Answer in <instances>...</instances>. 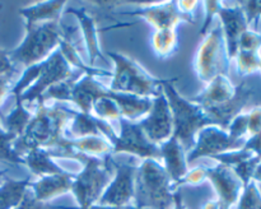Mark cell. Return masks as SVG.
I'll return each instance as SVG.
<instances>
[{"mask_svg": "<svg viewBox=\"0 0 261 209\" xmlns=\"http://www.w3.org/2000/svg\"><path fill=\"white\" fill-rule=\"evenodd\" d=\"M206 180H209L218 195V200L227 209L237 205L245 186L239 176L228 166L217 163L214 167H206Z\"/></svg>", "mask_w": 261, "mask_h": 209, "instance_id": "9a60e30c", "label": "cell"}, {"mask_svg": "<svg viewBox=\"0 0 261 209\" xmlns=\"http://www.w3.org/2000/svg\"><path fill=\"white\" fill-rule=\"evenodd\" d=\"M0 119H2V114H0ZM17 139V135L4 130L0 124V161L15 163V165H24L23 158L18 157L17 153L14 152V148H13Z\"/></svg>", "mask_w": 261, "mask_h": 209, "instance_id": "1f68e13d", "label": "cell"}, {"mask_svg": "<svg viewBox=\"0 0 261 209\" xmlns=\"http://www.w3.org/2000/svg\"><path fill=\"white\" fill-rule=\"evenodd\" d=\"M217 17L223 31L227 54L229 60L232 61L237 55L240 38L250 28L246 15L240 5V2H219Z\"/></svg>", "mask_w": 261, "mask_h": 209, "instance_id": "5bb4252c", "label": "cell"}, {"mask_svg": "<svg viewBox=\"0 0 261 209\" xmlns=\"http://www.w3.org/2000/svg\"><path fill=\"white\" fill-rule=\"evenodd\" d=\"M259 71H261V59H260V70Z\"/></svg>", "mask_w": 261, "mask_h": 209, "instance_id": "7dc6e473", "label": "cell"}, {"mask_svg": "<svg viewBox=\"0 0 261 209\" xmlns=\"http://www.w3.org/2000/svg\"><path fill=\"white\" fill-rule=\"evenodd\" d=\"M176 189L160 161L143 160L135 176L134 206L138 209H173Z\"/></svg>", "mask_w": 261, "mask_h": 209, "instance_id": "7a4b0ae2", "label": "cell"}, {"mask_svg": "<svg viewBox=\"0 0 261 209\" xmlns=\"http://www.w3.org/2000/svg\"><path fill=\"white\" fill-rule=\"evenodd\" d=\"M236 209H261V190L255 181L245 186Z\"/></svg>", "mask_w": 261, "mask_h": 209, "instance_id": "d6a6232c", "label": "cell"}, {"mask_svg": "<svg viewBox=\"0 0 261 209\" xmlns=\"http://www.w3.org/2000/svg\"><path fill=\"white\" fill-rule=\"evenodd\" d=\"M240 5L244 9L250 30L257 31L256 25L261 19V2H240Z\"/></svg>", "mask_w": 261, "mask_h": 209, "instance_id": "836d02e7", "label": "cell"}, {"mask_svg": "<svg viewBox=\"0 0 261 209\" xmlns=\"http://www.w3.org/2000/svg\"><path fill=\"white\" fill-rule=\"evenodd\" d=\"M5 173H7V170H0V185L5 180Z\"/></svg>", "mask_w": 261, "mask_h": 209, "instance_id": "bcb514c9", "label": "cell"}, {"mask_svg": "<svg viewBox=\"0 0 261 209\" xmlns=\"http://www.w3.org/2000/svg\"><path fill=\"white\" fill-rule=\"evenodd\" d=\"M176 78L166 79L162 84L163 93L170 104L172 114L173 133L172 137L180 142L181 147L188 154L196 143V135L203 127L212 125L205 110L191 99H186L178 93L173 86Z\"/></svg>", "mask_w": 261, "mask_h": 209, "instance_id": "3957f363", "label": "cell"}, {"mask_svg": "<svg viewBox=\"0 0 261 209\" xmlns=\"http://www.w3.org/2000/svg\"><path fill=\"white\" fill-rule=\"evenodd\" d=\"M64 35L65 28L60 22H47L25 28V36L19 46L8 51L9 59L14 65L24 68L36 65L58 50Z\"/></svg>", "mask_w": 261, "mask_h": 209, "instance_id": "8992f818", "label": "cell"}, {"mask_svg": "<svg viewBox=\"0 0 261 209\" xmlns=\"http://www.w3.org/2000/svg\"><path fill=\"white\" fill-rule=\"evenodd\" d=\"M138 9L132 12H121V15H132V17L143 18L149 23L154 31L176 30V25L182 22L195 23V17L186 15L180 12L177 8V2L150 3V4H138Z\"/></svg>", "mask_w": 261, "mask_h": 209, "instance_id": "7c38bea8", "label": "cell"}, {"mask_svg": "<svg viewBox=\"0 0 261 209\" xmlns=\"http://www.w3.org/2000/svg\"><path fill=\"white\" fill-rule=\"evenodd\" d=\"M107 55L115 64V70L110 76L111 82L109 86V89L112 92L154 98L162 91V84L166 79L153 76L137 60L114 51H110Z\"/></svg>", "mask_w": 261, "mask_h": 209, "instance_id": "5b68a950", "label": "cell"}, {"mask_svg": "<svg viewBox=\"0 0 261 209\" xmlns=\"http://www.w3.org/2000/svg\"><path fill=\"white\" fill-rule=\"evenodd\" d=\"M205 180H206V167H204V166H196V167L191 168V170L188 171L185 177L181 180L180 185L196 186V185H200V184L204 182Z\"/></svg>", "mask_w": 261, "mask_h": 209, "instance_id": "8d00e7d4", "label": "cell"}, {"mask_svg": "<svg viewBox=\"0 0 261 209\" xmlns=\"http://www.w3.org/2000/svg\"><path fill=\"white\" fill-rule=\"evenodd\" d=\"M14 209H79V208L78 206L54 205V204H50V203H41V201L36 200L33 194L28 190V193L25 194L22 203H20L18 206H15Z\"/></svg>", "mask_w": 261, "mask_h": 209, "instance_id": "e575fe53", "label": "cell"}, {"mask_svg": "<svg viewBox=\"0 0 261 209\" xmlns=\"http://www.w3.org/2000/svg\"><path fill=\"white\" fill-rule=\"evenodd\" d=\"M173 209H186L185 204H184L182 195H181L180 191H176L175 193V206Z\"/></svg>", "mask_w": 261, "mask_h": 209, "instance_id": "7bdbcfd3", "label": "cell"}, {"mask_svg": "<svg viewBox=\"0 0 261 209\" xmlns=\"http://www.w3.org/2000/svg\"><path fill=\"white\" fill-rule=\"evenodd\" d=\"M10 71H15V65L9 59L8 51L0 48V75L10 73Z\"/></svg>", "mask_w": 261, "mask_h": 209, "instance_id": "ab89813d", "label": "cell"}, {"mask_svg": "<svg viewBox=\"0 0 261 209\" xmlns=\"http://www.w3.org/2000/svg\"><path fill=\"white\" fill-rule=\"evenodd\" d=\"M203 209H227V208H224V206L222 205L221 201H219L218 199H216V200L206 201V203L204 204Z\"/></svg>", "mask_w": 261, "mask_h": 209, "instance_id": "b9f144b4", "label": "cell"}, {"mask_svg": "<svg viewBox=\"0 0 261 209\" xmlns=\"http://www.w3.org/2000/svg\"><path fill=\"white\" fill-rule=\"evenodd\" d=\"M75 69L70 66L66 61L60 50H56L51 54L46 60L38 63V75L32 83L30 88L25 89L19 96L23 104L40 102L42 94L47 91L50 87L66 81L74 74Z\"/></svg>", "mask_w": 261, "mask_h": 209, "instance_id": "ba28073f", "label": "cell"}, {"mask_svg": "<svg viewBox=\"0 0 261 209\" xmlns=\"http://www.w3.org/2000/svg\"><path fill=\"white\" fill-rule=\"evenodd\" d=\"M110 93H111V97L119 106L121 117L130 120V121H138L139 119L142 120L143 117L147 116L153 103V98H144V97L133 96V94L117 93V92H112L111 89H110Z\"/></svg>", "mask_w": 261, "mask_h": 209, "instance_id": "d4e9b609", "label": "cell"}, {"mask_svg": "<svg viewBox=\"0 0 261 209\" xmlns=\"http://www.w3.org/2000/svg\"><path fill=\"white\" fill-rule=\"evenodd\" d=\"M261 133V106L252 107L247 111V135Z\"/></svg>", "mask_w": 261, "mask_h": 209, "instance_id": "74e56055", "label": "cell"}, {"mask_svg": "<svg viewBox=\"0 0 261 209\" xmlns=\"http://www.w3.org/2000/svg\"><path fill=\"white\" fill-rule=\"evenodd\" d=\"M15 71H10V73L3 74L0 75V106L4 103L7 99L8 94L12 93V89L14 87L13 84V78H14Z\"/></svg>", "mask_w": 261, "mask_h": 209, "instance_id": "f35d334b", "label": "cell"}, {"mask_svg": "<svg viewBox=\"0 0 261 209\" xmlns=\"http://www.w3.org/2000/svg\"><path fill=\"white\" fill-rule=\"evenodd\" d=\"M74 177L75 175L66 172V171L61 173H55V175L43 176L37 181H33V182L31 181V193L33 194L36 200L41 201V203H48L58 196L71 193Z\"/></svg>", "mask_w": 261, "mask_h": 209, "instance_id": "ac0fdd59", "label": "cell"}, {"mask_svg": "<svg viewBox=\"0 0 261 209\" xmlns=\"http://www.w3.org/2000/svg\"><path fill=\"white\" fill-rule=\"evenodd\" d=\"M246 140L233 139L227 130L216 125H209L198 133L195 147L186 154V161L191 163L199 158H213L223 153L239 150L244 147Z\"/></svg>", "mask_w": 261, "mask_h": 209, "instance_id": "30bf717a", "label": "cell"}, {"mask_svg": "<svg viewBox=\"0 0 261 209\" xmlns=\"http://www.w3.org/2000/svg\"><path fill=\"white\" fill-rule=\"evenodd\" d=\"M31 178L14 180L5 178L0 185V209H14L24 199L30 190Z\"/></svg>", "mask_w": 261, "mask_h": 209, "instance_id": "4316f807", "label": "cell"}, {"mask_svg": "<svg viewBox=\"0 0 261 209\" xmlns=\"http://www.w3.org/2000/svg\"><path fill=\"white\" fill-rule=\"evenodd\" d=\"M254 87L251 86L249 81H244L237 84V91L233 98L229 99L226 103L221 106L206 109L205 112L211 120L212 125L222 127V129H228L229 124L236 116H239L242 112L247 111V107L252 102L254 98Z\"/></svg>", "mask_w": 261, "mask_h": 209, "instance_id": "2e32d148", "label": "cell"}, {"mask_svg": "<svg viewBox=\"0 0 261 209\" xmlns=\"http://www.w3.org/2000/svg\"><path fill=\"white\" fill-rule=\"evenodd\" d=\"M204 8H205V18H204V23L200 28V32H199V36L200 37H204L206 33L211 31V28L213 27V22L217 17V12H218L219 8V2H204L203 4Z\"/></svg>", "mask_w": 261, "mask_h": 209, "instance_id": "d590c367", "label": "cell"}, {"mask_svg": "<svg viewBox=\"0 0 261 209\" xmlns=\"http://www.w3.org/2000/svg\"><path fill=\"white\" fill-rule=\"evenodd\" d=\"M23 161H24V165L27 166L28 170L35 173L36 176H38V178L43 177V176L64 172L63 168L56 165L48 149H42V148L31 149L23 157Z\"/></svg>", "mask_w": 261, "mask_h": 209, "instance_id": "484cf974", "label": "cell"}, {"mask_svg": "<svg viewBox=\"0 0 261 209\" xmlns=\"http://www.w3.org/2000/svg\"><path fill=\"white\" fill-rule=\"evenodd\" d=\"M91 114L94 117H97V119L103 120L106 122L119 121L121 119V112H120V109L116 104V102L111 97L109 87L106 88L105 93L93 102Z\"/></svg>", "mask_w": 261, "mask_h": 209, "instance_id": "f546056e", "label": "cell"}, {"mask_svg": "<svg viewBox=\"0 0 261 209\" xmlns=\"http://www.w3.org/2000/svg\"><path fill=\"white\" fill-rule=\"evenodd\" d=\"M152 48L161 59L172 56L178 47V37L176 30L154 31L150 38Z\"/></svg>", "mask_w": 261, "mask_h": 209, "instance_id": "f1b7e54d", "label": "cell"}, {"mask_svg": "<svg viewBox=\"0 0 261 209\" xmlns=\"http://www.w3.org/2000/svg\"><path fill=\"white\" fill-rule=\"evenodd\" d=\"M252 181H255L259 186L261 185V161L259 165H257V167L255 168V172L252 175Z\"/></svg>", "mask_w": 261, "mask_h": 209, "instance_id": "f6af8a7d", "label": "cell"}, {"mask_svg": "<svg viewBox=\"0 0 261 209\" xmlns=\"http://www.w3.org/2000/svg\"><path fill=\"white\" fill-rule=\"evenodd\" d=\"M96 74L86 73L78 79L70 93L69 102H74L81 112L91 114L93 102L105 93L107 87L96 79Z\"/></svg>", "mask_w": 261, "mask_h": 209, "instance_id": "7402d4cb", "label": "cell"}, {"mask_svg": "<svg viewBox=\"0 0 261 209\" xmlns=\"http://www.w3.org/2000/svg\"><path fill=\"white\" fill-rule=\"evenodd\" d=\"M139 124L148 139L157 145L167 142L172 137V114H171L170 104L163 93V89L153 98L149 112L147 116L139 120Z\"/></svg>", "mask_w": 261, "mask_h": 209, "instance_id": "4fadbf2b", "label": "cell"}, {"mask_svg": "<svg viewBox=\"0 0 261 209\" xmlns=\"http://www.w3.org/2000/svg\"><path fill=\"white\" fill-rule=\"evenodd\" d=\"M229 60L219 20L203 37L194 56V69L199 81L211 83L217 75H228Z\"/></svg>", "mask_w": 261, "mask_h": 209, "instance_id": "52a82bcc", "label": "cell"}, {"mask_svg": "<svg viewBox=\"0 0 261 209\" xmlns=\"http://www.w3.org/2000/svg\"><path fill=\"white\" fill-rule=\"evenodd\" d=\"M60 153L56 157L73 158L75 153L91 155V157H106L112 154V145L103 135H93V137L79 138V139H69L64 137L59 142L58 147Z\"/></svg>", "mask_w": 261, "mask_h": 209, "instance_id": "e0dca14e", "label": "cell"}, {"mask_svg": "<svg viewBox=\"0 0 261 209\" xmlns=\"http://www.w3.org/2000/svg\"><path fill=\"white\" fill-rule=\"evenodd\" d=\"M119 122L120 134H116L115 139L111 142L112 154L129 153V154L138 155L142 160L152 158L160 162L162 161L160 145L154 144L148 139L139 121H130L121 117Z\"/></svg>", "mask_w": 261, "mask_h": 209, "instance_id": "9c48e42d", "label": "cell"}, {"mask_svg": "<svg viewBox=\"0 0 261 209\" xmlns=\"http://www.w3.org/2000/svg\"><path fill=\"white\" fill-rule=\"evenodd\" d=\"M32 117L33 112H31L23 104L19 97H15V107L7 116H3L2 115V119L0 120L3 121V129L19 138L24 133V130L27 129Z\"/></svg>", "mask_w": 261, "mask_h": 209, "instance_id": "83f0119b", "label": "cell"}, {"mask_svg": "<svg viewBox=\"0 0 261 209\" xmlns=\"http://www.w3.org/2000/svg\"><path fill=\"white\" fill-rule=\"evenodd\" d=\"M198 5H200V3L195 2V0H189V2H185V0H180L177 2V8L180 9L181 13L186 15H191V17H195L196 8Z\"/></svg>", "mask_w": 261, "mask_h": 209, "instance_id": "60d3db41", "label": "cell"}, {"mask_svg": "<svg viewBox=\"0 0 261 209\" xmlns=\"http://www.w3.org/2000/svg\"><path fill=\"white\" fill-rule=\"evenodd\" d=\"M261 51L244 50L239 48L234 58L237 64V71L240 76H247L260 70Z\"/></svg>", "mask_w": 261, "mask_h": 209, "instance_id": "4dcf8cb0", "label": "cell"}, {"mask_svg": "<svg viewBox=\"0 0 261 209\" xmlns=\"http://www.w3.org/2000/svg\"><path fill=\"white\" fill-rule=\"evenodd\" d=\"M160 149L163 167H165L167 175L170 176L175 189L177 190L181 180L190 170L188 166V161H186V152L175 137H171L167 142L162 143L160 145Z\"/></svg>", "mask_w": 261, "mask_h": 209, "instance_id": "ffe728a7", "label": "cell"}, {"mask_svg": "<svg viewBox=\"0 0 261 209\" xmlns=\"http://www.w3.org/2000/svg\"><path fill=\"white\" fill-rule=\"evenodd\" d=\"M236 91L237 86L232 83L228 75H217L211 83L206 84V88L194 97L191 101L200 104L204 110L212 109V107L221 106L233 98Z\"/></svg>", "mask_w": 261, "mask_h": 209, "instance_id": "44dd1931", "label": "cell"}, {"mask_svg": "<svg viewBox=\"0 0 261 209\" xmlns=\"http://www.w3.org/2000/svg\"><path fill=\"white\" fill-rule=\"evenodd\" d=\"M74 112L59 103L46 106L43 102H38L27 129L15 140L13 147L18 157L23 158L35 148L48 149L58 147L59 142L65 137L64 132L73 119Z\"/></svg>", "mask_w": 261, "mask_h": 209, "instance_id": "6da1fadb", "label": "cell"}, {"mask_svg": "<svg viewBox=\"0 0 261 209\" xmlns=\"http://www.w3.org/2000/svg\"><path fill=\"white\" fill-rule=\"evenodd\" d=\"M112 166L114 177L97 204L103 206L132 205L135 194V176L139 166L117 162L114 158Z\"/></svg>", "mask_w": 261, "mask_h": 209, "instance_id": "8fae6325", "label": "cell"}, {"mask_svg": "<svg viewBox=\"0 0 261 209\" xmlns=\"http://www.w3.org/2000/svg\"><path fill=\"white\" fill-rule=\"evenodd\" d=\"M89 209H138L135 208L134 205H127V206H103V205H98V204H96V205L91 206Z\"/></svg>", "mask_w": 261, "mask_h": 209, "instance_id": "ee69618b", "label": "cell"}, {"mask_svg": "<svg viewBox=\"0 0 261 209\" xmlns=\"http://www.w3.org/2000/svg\"><path fill=\"white\" fill-rule=\"evenodd\" d=\"M73 158L81 161L83 168L74 177L71 194L75 198L79 209H89L98 203L114 177L112 154L97 158L75 153Z\"/></svg>", "mask_w": 261, "mask_h": 209, "instance_id": "277c9868", "label": "cell"}, {"mask_svg": "<svg viewBox=\"0 0 261 209\" xmlns=\"http://www.w3.org/2000/svg\"><path fill=\"white\" fill-rule=\"evenodd\" d=\"M66 2H41L20 8L19 14L24 19L25 28L47 22H60L61 14L65 9Z\"/></svg>", "mask_w": 261, "mask_h": 209, "instance_id": "cb8c5ba5", "label": "cell"}, {"mask_svg": "<svg viewBox=\"0 0 261 209\" xmlns=\"http://www.w3.org/2000/svg\"><path fill=\"white\" fill-rule=\"evenodd\" d=\"M64 13L68 14L75 15L78 19L79 24H81L82 33H83V40L86 43L87 51H88V59L91 68H93L94 63L97 59H102L105 60L103 55H102L101 47H99L98 41V27H97V22L91 14H88L84 8H69V9L64 10Z\"/></svg>", "mask_w": 261, "mask_h": 209, "instance_id": "603a6c76", "label": "cell"}, {"mask_svg": "<svg viewBox=\"0 0 261 209\" xmlns=\"http://www.w3.org/2000/svg\"><path fill=\"white\" fill-rule=\"evenodd\" d=\"M212 160L231 167L242 181L244 186H247L252 181V175L255 172V168L260 163L261 155L251 148L244 145L241 149L216 155Z\"/></svg>", "mask_w": 261, "mask_h": 209, "instance_id": "d6986e66", "label": "cell"}]
</instances>
